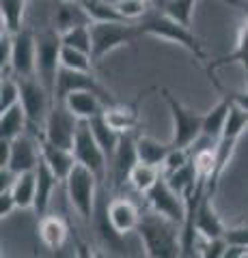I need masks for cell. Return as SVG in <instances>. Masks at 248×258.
Returning a JSON list of instances; mask_svg holds the SVG:
<instances>
[{
  "label": "cell",
  "instance_id": "1",
  "mask_svg": "<svg viewBox=\"0 0 248 258\" xmlns=\"http://www.w3.org/2000/svg\"><path fill=\"white\" fill-rule=\"evenodd\" d=\"M181 226L158 211H147L140 217L138 235L149 258H177L181 256Z\"/></svg>",
  "mask_w": 248,
  "mask_h": 258
},
{
  "label": "cell",
  "instance_id": "2",
  "mask_svg": "<svg viewBox=\"0 0 248 258\" xmlns=\"http://www.w3.org/2000/svg\"><path fill=\"white\" fill-rule=\"evenodd\" d=\"M138 24V30L140 35H149V37H156V39H162V41H171L175 45L183 47L186 52H190L196 60H207L205 50L199 37L190 30V26H183L181 22L173 20L171 15H166L162 9H149L142 18L136 22Z\"/></svg>",
  "mask_w": 248,
  "mask_h": 258
},
{
  "label": "cell",
  "instance_id": "3",
  "mask_svg": "<svg viewBox=\"0 0 248 258\" xmlns=\"http://www.w3.org/2000/svg\"><path fill=\"white\" fill-rule=\"evenodd\" d=\"M248 127V110L239 108L237 103L231 101V110H229V118H227V125L222 129V136L218 138L214 147V155H216V166H214V172H212V179L210 185H207V194L214 196L216 189H218V183H220V176L222 172L227 170L231 157L235 153V147L242 134L246 132Z\"/></svg>",
  "mask_w": 248,
  "mask_h": 258
},
{
  "label": "cell",
  "instance_id": "4",
  "mask_svg": "<svg viewBox=\"0 0 248 258\" xmlns=\"http://www.w3.org/2000/svg\"><path fill=\"white\" fill-rule=\"evenodd\" d=\"M65 187H67V198L71 207L78 211V215L82 217L86 224L95 222V200H97V187H102L97 176H95L84 164L76 161L74 170L69 172L65 179Z\"/></svg>",
  "mask_w": 248,
  "mask_h": 258
},
{
  "label": "cell",
  "instance_id": "5",
  "mask_svg": "<svg viewBox=\"0 0 248 258\" xmlns=\"http://www.w3.org/2000/svg\"><path fill=\"white\" fill-rule=\"evenodd\" d=\"M93 60L102 62L110 52L119 50L127 43H132L136 37H140L138 24L136 22H93Z\"/></svg>",
  "mask_w": 248,
  "mask_h": 258
},
{
  "label": "cell",
  "instance_id": "6",
  "mask_svg": "<svg viewBox=\"0 0 248 258\" xmlns=\"http://www.w3.org/2000/svg\"><path fill=\"white\" fill-rule=\"evenodd\" d=\"M166 106H169L171 118H173V138L171 144L173 147H181V149H190V144L199 142L203 132V116L199 112L186 108L181 101H177L173 97V93L169 88H160Z\"/></svg>",
  "mask_w": 248,
  "mask_h": 258
},
{
  "label": "cell",
  "instance_id": "7",
  "mask_svg": "<svg viewBox=\"0 0 248 258\" xmlns=\"http://www.w3.org/2000/svg\"><path fill=\"white\" fill-rule=\"evenodd\" d=\"M74 155L76 161L84 164L89 170L97 176V181L102 185V189H106V179H108V164L110 159L106 155V151L102 149V144L95 138L93 129L89 125V120H80L76 140H74Z\"/></svg>",
  "mask_w": 248,
  "mask_h": 258
},
{
  "label": "cell",
  "instance_id": "8",
  "mask_svg": "<svg viewBox=\"0 0 248 258\" xmlns=\"http://www.w3.org/2000/svg\"><path fill=\"white\" fill-rule=\"evenodd\" d=\"M61 32L47 30L43 35L37 37V76L41 78V82L52 95L54 101V88H57V76L61 69Z\"/></svg>",
  "mask_w": 248,
  "mask_h": 258
},
{
  "label": "cell",
  "instance_id": "9",
  "mask_svg": "<svg viewBox=\"0 0 248 258\" xmlns=\"http://www.w3.org/2000/svg\"><path fill=\"white\" fill-rule=\"evenodd\" d=\"M20 80V88H22V106L28 114V127L33 132H39V125H45L47 112L52 108V95L45 88L39 76H24Z\"/></svg>",
  "mask_w": 248,
  "mask_h": 258
},
{
  "label": "cell",
  "instance_id": "10",
  "mask_svg": "<svg viewBox=\"0 0 248 258\" xmlns=\"http://www.w3.org/2000/svg\"><path fill=\"white\" fill-rule=\"evenodd\" d=\"M145 196H147V203H149V207L154 209V211L162 213L164 217H169V220H173L175 224H179L183 228L186 217H188L186 200H183V196H179V194L171 187L164 174L156 181V185L145 194Z\"/></svg>",
  "mask_w": 248,
  "mask_h": 258
},
{
  "label": "cell",
  "instance_id": "11",
  "mask_svg": "<svg viewBox=\"0 0 248 258\" xmlns=\"http://www.w3.org/2000/svg\"><path fill=\"white\" fill-rule=\"evenodd\" d=\"M78 123L80 120L65 108V103L52 101V108H50V112H47V118H45V125H43V136L50 142L59 144V147H65V149L74 151Z\"/></svg>",
  "mask_w": 248,
  "mask_h": 258
},
{
  "label": "cell",
  "instance_id": "12",
  "mask_svg": "<svg viewBox=\"0 0 248 258\" xmlns=\"http://www.w3.org/2000/svg\"><path fill=\"white\" fill-rule=\"evenodd\" d=\"M11 71L15 78L37 76V37L30 28H22L13 35Z\"/></svg>",
  "mask_w": 248,
  "mask_h": 258
},
{
  "label": "cell",
  "instance_id": "13",
  "mask_svg": "<svg viewBox=\"0 0 248 258\" xmlns=\"http://www.w3.org/2000/svg\"><path fill=\"white\" fill-rule=\"evenodd\" d=\"M74 91H95L106 99V103H113V97H110V93L104 91V86L95 80L93 71H74L61 67L57 76V88H54V101H63Z\"/></svg>",
  "mask_w": 248,
  "mask_h": 258
},
{
  "label": "cell",
  "instance_id": "14",
  "mask_svg": "<svg viewBox=\"0 0 248 258\" xmlns=\"http://www.w3.org/2000/svg\"><path fill=\"white\" fill-rule=\"evenodd\" d=\"M138 161V153H136V136L121 134L119 147L115 151L113 159H110V181H113V189L119 191L125 183H130V172Z\"/></svg>",
  "mask_w": 248,
  "mask_h": 258
},
{
  "label": "cell",
  "instance_id": "15",
  "mask_svg": "<svg viewBox=\"0 0 248 258\" xmlns=\"http://www.w3.org/2000/svg\"><path fill=\"white\" fill-rule=\"evenodd\" d=\"M39 161H41V149H39V140L37 136H18L15 140H11V153H9V164L7 170L13 172L15 176L22 172H30L37 170Z\"/></svg>",
  "mask_w": 248,
  "mask_h": 258
},
{
  "label": "cell",
  "instance_id": "16",
  "mask_svg": "<svg viewBox=\"0 0 248 258\" xmlns=\"http://www.w3.org/2000/svg\"><path fill=\"white\" fill-rule=\"evenodd\" d=\"M106 217L113 230L117 235L125 237L127 232L132 230H138V224H140V211L130 198H123V196H117L108 203V209H106Z\"/></svg>",
  "mask_w": 248,
  "mask_h": 258
},
{
  "label": "cell",
  "instance_id": "17",
  "mask_svg": "<svg viewBox=\"0 0 248 258\" xmlns=\"http://www.w3.org/2000/svg\"><path fill=\"white\" fill-rule=\"evenodd\" d=\"M37 140H39V149H41V157L50 170L59 176V181L65 183V179L69 176V172L74 170L76 166V155L71 149H65V147H59V144L50 142L43 136V132H35Z\"/></svg>",
  "mask_w": 248,
  "mask_h": 258
},
{
  "label": "cell",
  "instance_id": "18",
  "mask_svg": "<svg viewBox=\"0 0 248 258\" xmlns=\"http://www.w3.org/2000/svg\"><path fill=\"white\" fill-rule=\"evenodd\" d=\"M63 103L78 120H91L106 108V99L95 91H74L63 99Z\"/></svg>",
  "mask_w": 248,
  "mask_h": 258
},
{
  "label": "cell",
  "instance_id": "19",
  "mask_svg": "<svg viewBox=\"0 0 248 258\" xmlns=\"http://www.w3.org/2000/svg\"><path fill=\"white\" fill-rule=\"evenodd\" d=\"M194 230L199 239L225 237V232H227V226L220 220V215L216 213L210 194H205L203 200L199 203V209L194 213Z\"/></svg>",
  "mask_w": 248,
  "mask_h": 258
},
{
  "label": "cell",
  "instance_id": "20",
  "mask_svg": "<svg viewBox=\"0 0 248 258\" xmlns=\"http://www.w3.org/2000/svg\"><path fill=\"white\" fill-rule=\"evenodd\" d=\"M104 118L110 123V127L117 129L119 134H132L140 125L138 103H106L104 108Z\"/></svg>",
  "mask_w": 248,
  "mask_h": 258
},
{
  "label": "cell",
  "instance_id": "21",
  "mask_svg": "<svg viewBox=\"0 0 248 258\" xmlns=\"http://www.w3.org/2000/svg\"><path fill=\"white\" fill-rule=\"evenodd\" d=\"M229 110H231V99L222 95V99L203 116V132L199 140H205L210 147H216V142L222 136V129L227 125L229 118Z\"/></svg>",
  "mask_w": 248,
  "mask_h": 258
},
{
  "label": "cell",
  "instance_id": "22",
  "mask_svg": "<svg viewBox=\"0 0 248 258\" xmlns=\"http://www.w3.org/2000/svg\"><path fill=\"white\" fill-rule=\"evenodd\" d=\"M80 24H93L82 0H59L57 15H54V28L59 32H65L74 26H80Z\"/></svg>",
  "mask_w": 248,
  "mask_h": 258
},
{
  "label": "cell",
  "instance_id": "23",
  "mask_svg": "<svg viewBox=\"0 0 248 258\" xmlns=\"http://www.w3.org/2000/svg\"><path fill=\"white\" fill-rule=\"evenodd\" d=\"M67 235H69L67 222L63 220L61 215L45 213L39 217V237H41L43 245L47 249H61L65 245Z\"/></svg>",
  "mask_w": 248,
  "mask_h": 258
},
{
  "label": "cell",
  "instance_id": "24",
  "mask_svg": "<svg viewBox=\"0 0 248 258\" xmlns=\"http://www.w3.org/2000/svg\"><path fill=\"white\" fill-rule=\"evenodd\" d=\"M61 181L59 176L50 170V166L43 161H39L37 166V198H35V211H37V217H41L47 213V207H50V198H52V191L57 187Z\"/></svg>",
  "mask_w": 248,
  "mask_h": 258
},
{
  "label": "cell",
  "instance_id": "25",
  "mask_svg": "<svg viewBox=\"0 0 248 258\" xmlns=\"http://www.w3.org/2000/svg\"><path fill=\"white\" fill-rule=\"evenodd\" d=\"M225 64H242V69L246 74V84H248V18L242 22V26L237 30V41H235L233 52L207 64V74H212L218 67H225Z\"/></svg>",
  "mask_w": 248,
  "mask_h": 258
},
{
  "label": "cell",
  "instance_id": "26",
  "mask_svg": "<svg viewBox=\"0 0 248 258\" xmlns=\"http://www.w3.org/2000/svg\"><path fill=\"white\" fill-rule=\"evenodd\" d=\"M28 127V114L24 110L22 101L15 103L13 108L0 112V138L15 140L18 136L24 134V129Z\"/></svg>",
  "mask_w": 248,
  "mask_h": 258
},
{
  "label": "cell",
  "instance_id": "27",
  "mask_svg": "<svg viewBox=\"0 0 248 258\" xmlns=\"http://www.w3.org/2000/svg\"><path fill=\"white\" fill-rule=\"evenodd\" d=\"M169 151H171V142L162 144L156 138H149V136H136V153H138V161H142V164L162 168Z\"/></svg>",
  "mask_w": 248,
  "mask_h": 258
},
{
  "label": "cell",
  "instance_id": "28",
  "mask_svg": "<svg viewBox=\"0 0 248 258\" xmlns=\"http://www.w3.org/2000/svg\"><path fill=\"white\" fill-rule=\"evenodd\" d=\"M11 191L15 198L18 209H30L35 207V198H37V170L30 172H22L13 179L11 183Z\"/></svg>",
  "mask_w": 248,
  "mask_h": 258
},
{
  "label": "cell",
  "instance_id": "29",
  "mask_svg": "<svg viewBox=\"0 0 248 258\" xmlns=\"http://www.w3.org/2000/svg\"><path fill=\"white\" fill-rule=\"evenodd\" d=\"M89 125H91V129H93V134H95V138H97V142L102 144V149L106 151L108 159H113L115 151H117V147H119V140H121V134H119L117 129L110 127V123H108L106 118H104V112H102L100 116L91 118Z\"/></svg>",
  "mask_w": 248,
  "mask_h": 258
},
{
  "label": "cell",
  "instance_id": "30",
  "mask_svg": "<svg viewBox=\"0 0 248 258\" xmlns=\"http://www.w3.org/2000/svg\"><path fill=\"white\" fill-rule=\"evenodd\" d=\"M24 13H26V0H0V18L3 30L15 35L24 28Z\"/></svg>",
  "mask_w": 248,
  "mask_h": 258
},
{
  "label": "cell",
  "instance_id": "31",
  "mask_svg": "<svg viewBox=\"0 0 248 258\" xmlns=\"http://www.w3.org/2000/svg\"><path fill=\"white\" fill-rule=\"evenodd\" d=\"M160 176H162V168L142 164V161H136V166L132 168V172H130V185L136 191L147 194L156 185V181L160 179Z\"/></svg>",
  "mask_w": 248,
  "mask_h": 258
},
{
  "label": "cell",
  "instance_id": "32",
  "mask_svg": "<svg viewBox=\"0 0 248 258\" xmlns=\"http://www.w3.org/2000/svg\"><path fill=\"white\" fill-rule=\"evenodd\" d=\"M82 5L93 22H127V20H123V15L119 13L117 5L108 3V0H84Z\"/></svg>",
  "mask_w": 248,
  "mask_h": 258
},
{
  "label": "cell",
  "instance_id": "33",
  "mask_svg": "<svg viewBox=\"0 0 248 258\" xmlns=\"http://www.w3.org/2000/svg\"><path fill=\"white\" fill-rule=\"evenodd\" d=\"M61 41L63 45L76 47V50L82 52H93V35H91V24H80L65 32H61Z\"/></svg>",
  "mask_w": 248,
  "mask_h": 258
},
{
  "label": "cell",
  "instance_id": "34",
  "mask_svg": "<svg viewBox=\"0 0 248 258\" xmlns=\"http://www.w3.org/2000/svg\"><path fill=\"white\" fill-rule=\"evenodd\" d=\"M93 56L89 52L76 50V47L63 45L61 47V67L74 69V71H93Z\"/></svg>",
  "mask_w": 248,
  "mask_h": 258
},
{
  "label": "cell",
  "instance_id": "35",
  "mask_svg": "<svg viewBox=\"0 0 248 258\" xmlns=\"http://www.w3.org/2000/svg\"><path fill=\"white\" fill-rule=\"evenodd\" d=\"M194 7H196V0H162L160 9L166 15H171L173 20L181 22L183 26H190L192 15H194Z\"/></svg>",
  "mask_w": 248,
  "mask_h": 258
},
{
  "label": "cell",
  "instance_id": "36",
  "mask_svg": "<svg viewBox=\"0 0 248 258\" xmlns=\"http://www.w3.org/2000/svg\"><path fill=\"white\" fill-rule=\"evenodd\" d=\"M22 101V88H20V80L5 76L3 74V82H0V112L13 108L15 103Z\"/></svg>",
  "mask_w": 248,
  "mask_h": 258
},
{
  "label": "cell",
  "instance_id": "37",
  "mask_svg": "<svg viewBox=\"0 0 248 258\" xmlns=\"http://www.w3.org/2000/svg\"><path fill=\"white\" fill-rule=\"evenodd\" d=\"M115 5H117L119 13L123 15V20H127V22H138L142 15L149 11L147 0H117Z\"/></svg>",
  "mask_w": 248,
  "mask_h": 258
},
{
  "label": "cell",
  "instance_id": "38",
  "mask_svg": "<svg viewBox=\"0 0 248 258\" xmlns=\"http://www.w3.org/2000/svg\"><path fill=\"white\" fill-rule=\"evenodd\" d=\"M190 159H192V155L188 153V149L173 147V144H171V151H169V155H166L164 164H162V174H171L175 170H179V168L186 166Z\"/></svg>",
  "mask_w": 248,
  "mask_h": 258
},
{
  "label": "cell",
  "instance_id": "39",
  "mask_svg": "<svg viewBox=\"0 0 248 258\" xmlns=\"http://www.w3.org/2000/svg\"><path fill=\"white\" fill-rule=\"evenodd\" d=\"M227 239L225 237H216V239H203V245L199 247L201 252L199 256H205V258H225L227 254Z\"/></svg>",
  "mask_w": 248,
  "mask_h": 258
},
{
  "label": "cell",
  "instance_id": "40",
  "mask_svg": "<svg viewBox=\"0 0 248 258\" xmlns=\"http://www.w3.org/2000/svg\"><path fill=\"white\" fill-rule=\"evenodd\" d=\"M225 239L229 245H237V247H246L248 249V222L242 226H233V228H227Z\"/></svg>",
  "mask_w": 248,
  "mask_h": 258
},
{
  "label": "cell",
  "instance_id": "41",
  "mask_svg": "<svg viewBox=\"0 0 248 258\" xmlns=\"http://www.w3.org/2000/svg\"><path fill=\"white\" fill-rule=\"evenodd\" d=\"M210 80H212V82H214V86L216 88H218V93L220 95H225V97H229V99L231 101H233V103H237V106L239 108H244V110H248V91H227V88L225 86H222L220 82H218V80H216L214 76H210Z\"/></svg>",
  "mask_w": 248,
  "mask_h": 258
},
{
  "label": "cell",
  "instance_id": "42",
  "mask_svg": "<svg viewBox=\"0 0 248 258\" xmlns=\"http://www.w3.org/2000/svg\"><path fill=\"white\" fill-rule=\"evenodd\" d=\"M13 209H18V205H15V198H13L11 187L0 189V215H3V220L11 215Z\"/></svg>",
  "mask_w": 248,
  "mask_h": 258
},
{
  "label": "cell",
  "instance_id": "43",
  "mask_svg": "<svg viewBox=\"0 0 248 258\" xmlns=\"http://www.w3.org/2000/svg\"><path fill=\"white\" fill-rule=\"evenodd\" d=\"M147 3H151V0H147Z\"/></svg>",
  "mask_w": 248,
  "mask_h": 258
},
{
  "label": "cell",
  "instance_id": "44",
  "mask_svg": "<svg viewBox=\"0 0 248 258\" xmlns=\"http://www.w3.org/2000/svg\"><path fill=\"white\" fill-rule=\"evenodd\" d=\"M82 3H84V0H82Z\"/></svg>",
  "mask_w": 248,
  "mask_h": 258
}]
</instances>
